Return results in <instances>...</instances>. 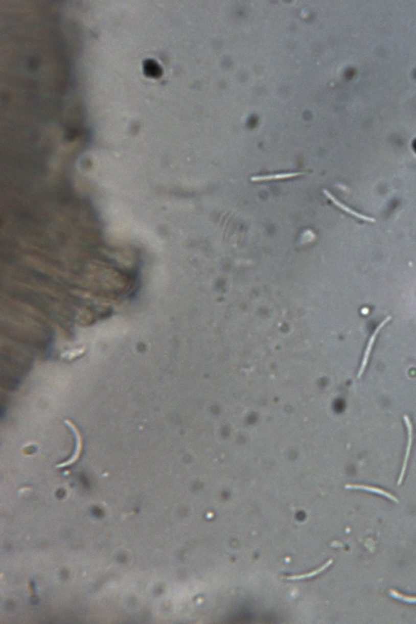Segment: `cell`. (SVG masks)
Instances as JSON below:
<instances>
[{
    "label": "cell",
    "instance_id": "8",
    "mask_svg": "<svg viewBox=\"0 0 416 624\" xmlns=\"http://www.w3.org/2000/svg\"><path fill=\"white\" fill-rule=\"evenodd\" d=\"M331 564H332V560H329V561L327 562V564H324V565H323L322 567H320V568H318L317 570L313 571V572H311V573H307V574L301 575V576H293V577H289L288 580H303V579H307V577H313V576H315V575L319 574V573H321V572H323V571H324L325 569H326V568H328V567H329Z\"/></svg>",
    "mask_w": 416,
    "mask_h": 624
},
{
    "label": "cell",
    "instance_id": "1",
    "mask_svg": "<svg viewBox=\"0 0 416 624\" xmlns=\"http://www.w3.org/2000/svg\"><path fill=\"white\" fill-rule=\"evenodd\" d=\"M390 319H391L390 316H387V317L385 318V320H383L382 322L379 325L377 328H376V331H374V333L372 334V336H371V338H369V342H368V344H367L366 349H365V353H364V356H363L361 366H360V371H359L358 376H358V378H360L361 376H362L363 373H364V372H365L367 364H368V360H369V356H371V353H372V348H373L374 344H375V340H376V337H377V336H378L379 332H380V330L382 329L383 327H385V325L387 324L388 321H389Z\"/></svg>",
    "mask_w": 416,
    "mask_h": 624
},
{
    "label": "cell",
    "instance_id": "7",
    "mask_svg": "<svg viewBox=\"0 0 416 624\" xmlns=\"http://www.w3.org/2000/svg\"><path fill=\"white\" fill-rule=\"evenodd\" d=\"M144 71L148 77H157L160 74V68L157 63L150 59L144 62Z\"/></svg>",
    "mask_w": 416,
    "mask_h": 624
},
{
    "label": "cell",
    "instance_id": "9",
    "mask_svg": "<svg viewBox=\"0 0 416 624\" xmlns=\"http://www.w3.org/2000/svg\"><path fill=\"white\" fill-rule=\"evenodd\" d=\"M389 594L392 597H395L396 599L401 600L403 602L409 603V604H416V597H408V596L402 595L401 593H398L397 591L390 590Z\"/></svg>",
    "mask_w": 416,
    "mask_h": 624
},
{
    "label": "cell",
    "instance_id": "4",
    "mask_svg": "<svg viewBox=\"0 0 416 624\" xmlns=\"http://www.w3.org/2000/svg\"><path fill=\"white\" fill-rule=\"evenodd\" d=\"M65 422H66V424L68 425V427L70 428L71 431L74 433V437H75V441H76V449H75L74 454H73L72 458H71L70 460H67V462H65V463L62 464V465H60V466H58V467H63V466H70V465H71V464L74 463L77 459H79V454H80L81 453V449H82V438H81L80 433H79V430L77 429L76 426H75V425H74V424L71 422V421H66Z\"/></svg>",
    "mask_w": 416,
    "mask_h": 624
},
{
    "label": "cell",
    "instance_id": "5",
    "mask_svg": "<svg viewBox=\"0 0 416 624\" xmlns=\"http://www.w3.org/2000/svg\"><path fill=\"white\" fill-rule=\"evenodd\" d=\"M345 489L348 490H361L369 491V492L374 493V494H378V495H382V496L386 497L388 499H392L393 501L398 502L397 499L394 495L391 494L386 492L385 490L381 489L375 488V487H371V486H362V484H345Z\"/></svg>",
    "mask_w": 416,
    "mask_h": 624
},
{
    "label": "cell",
    "instance_id": "2",
    "mask_svg": "<svg viewBox=\"0 0 416 624\" xmlns=\"http://www.w3.org/2000/svg\"><path fill=\"white\" fill-rule=\"evenodd\" d=\"M323 193H324V194L327 196V198H329V199L331 200V201H332V202H333V203L335 204L337 207L340 208V210L344 211V213H348V214H350V215L353 216V217H356V218H359V219L362 220V221H365V222H376V220L372 218V217H367V216L363 215V214H361V213H357V212H356V211L352 210V208H350L349 206H345V205L343 204L342 202H340V201H339L336 197H334L333 195L331 194L329 191L324 190L323 191Z\"/></svg>",
    "mask_w": 416,
    "mask_h": 624
},
{
    "label": "cell",
    "instance_id": "6",
    "mask_svg": "<svg viewBox=\"0 0 416 624\" xmlns=\"http://www.w3.org/2000/svg\"><path fill=\"white\" fill-rule=\"evenodd\" d=\"M304 174V172H288V173H280V174L266 175V176H257L251 178L252 181H271V180L287 179L291 177H297Z\"/></svg>",
    "mask_w": 416,
    "mask_h": 624
},
{
    "label": "cell",
    "instance_id": "3",
    "mask_svg": "<svg viewBox=\"0 0 416 624\" xmlns=\"http://www.w3.org/2000/svg\"><path fill=\"white\" fill-rule=\"evenodd\" d=\"M404 420H405V425H406L408 430V445L406 453H405V460H404V463H403L401 476H400V479L398 480V486H401L403 479H404V476H405L406 468H407L408 459H409L410 450H411L412 441H413V426H412L411 421L409 420V416L406 415V414L404 416Z\"/></svg>",
    "mask_w": 416,
    "mask_h": 624
}]
</instances>
